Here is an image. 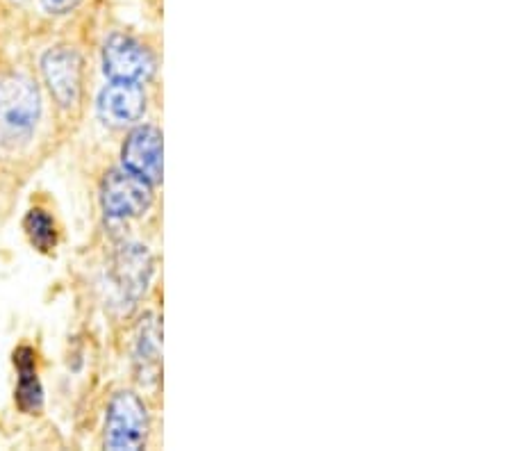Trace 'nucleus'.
<instances>
[{
  "mask_svg": "<svg viewBox=\"0 0 512 451\" xmlns=\"http://www.w3.org/2000/svg\"><path fill=\"white\" fill-rule=\"evenodd\" d=\"M151 253L146 246H123V249L114 256L112 262V283L117 287L121 301H135L142 297L146 290L148 278H151Z\"/></svg>",
  "mask_w": 512,
  "mask_h": 451,
  "instance_id": "obj_7",
  "label": "nucleus"
},
{
  "mask_svg": "<svg viewBox=\"0 0 512 451\" xmlns=\"http://www.w3.org/2000/svg\"><path fill=\"white\" fill-rule=\"evenodd\" d=\"M137 363L142 367V381L148 379H158L160 372V331L158 324L153 319H148V324L142 328V335H139V344H137Z\"/></svg>",
  "mask_w": 512,
  "mask_h": 451,
  "instance_id": "obj_10",
  "label": "nucleus"
},
{
  "mask_svg": "<svg viewBox=\"0 0 512 451\" xmlns=\"http://www.w3.org/2000/svg\"><path fill=\"white\" fill-rule=\"evenodd\" d=\"M16 369H19V388H16V401L26 413H35L41 408V388L35 372V358L30 349H19L14 354Z\"/></svg>",
  "mask_w": 512,
  "mask_h": 451,
  "instance_id": "obj_9",
  "label": "nucleus"
},
{
  "mask_svg": "<svg viewBox=\"0 0 512 451\" xmlns=\"http://www.w3.org/2000/svg\"><path fill=\"white\" fill-rule=\"evenodd\" d=\"M26 231L30 235V242L39 251H51L57 242L53 219L44 210H30V215L26 217Z\"/></svg>",
  "mask_w": 512,
  "mask_h": 451,
  "instance_id": "obj_11",
  "label": "nucleus"
},
{
  "mask_svg": "<svg viewBox=\"0 0 512 451\" xmlns=\"http://www.w3.org/2000/svg\"><path fill=\"white\" fill-rule=\"evenodd\" d=\"M123 167L130 174L146 180L148 185H158L162 180V133L153 126L132 130L123 144Z\"/></svg>",
  "mask_w": 512,
  "mask_h": 451,
  "instance_id": "obj_5",
  "label": "nucleus"
},
{
  "mask_svg": "<svg viewBox=\"0 0 512 451\" xmlns=\"http://www.w3.org/2000/svg\"><path fill=\"white\" fill-rule=\"evenodd\" d=\"M144 108L146 96L137 82L112 80V85H107L101 92V98H98V114H101V119L117 128L135 123L144 114Z\"/></svg>",
  "mask_w": 512,
  "mask_h": 451,
  "instance_id": "obj_8",
  "label": "nucleus"
},
{
  "mask_svg": "<svg viewBox=\"0 0 512 451\" xmlns=\"http://www.w3.org/2000/svg\"><path fill=\"white\" fill-rule=\"evenodd\" d=\"M39 119L37 87L26 78H10L0 85V130L10 137H28Z\"/></svg>",
  "mask_w": 512,
  "mask_h": 451,
  "instance_id": "obj_2",
  "label": "nucleus"
},
{
  "mask_svg": "<svg viewBox=\"0 0 512 451\" xmlns=\"http://www.w3.org/2000/svg\"><path fill=\"white\" fill-rule=\"evenodd\" d=\"M105 76L119 82H144L153 76L155 60L146 48L126 35H112L103 48Z\"/></svg>",
  "mask_w": 512,
  "mask_h": 451,
  "instance_id": "obj_4",
  "label": "nucleus"
},
{
  "mask_svg": "<svg viewBox=\"0 0 512 451\" xmlns=\"http://www.w3.org/2000/svg\"><path fill=\"white\" fill-rule=\"evenodd\" d=\"M148 433L146 408L132 392H119L110 401L105 424V447L114 451L142 449Z\"/></svg>",
  "mask_w": 512,
  "mask_h": 451,
  "instance_id": "obj_1",
  "label": "nucleus"
},
{
  "mask_svg": "<svg viewBox=\"0 0 512 451\" xmlns=\"http://www.w3.org/2000/svg\"><path fill=\"white\" fill-rule=\"evenodd\" d=\"M151 185L128 169L112 171L110 176L103 180L101 190V203L107 217L112 219H128L137 217L151 205Z\"/></svg>",
  "mask_w": 512,
  "mask_h": 451,
  "instance_id": "obj_3",
  "label": "nucleus"
},
{
  "mask_svg": "<svg viewBox=\"0 0 512 451\" xmlns=\"http://www.w3.org/2000/svg\"><path fill=\"white\" fill-rule=\"evenodd\" d=\"M44 3V7L48 12H55V14H64L73 10V7H78L82 0H41Z\"/></svg>",
  "mask_w": 512,
  "mask_h": 451,
  "instance_id": "obj_12",
  "label": "nucleus"
},
{
  "mask_svg": "<svg viewBox=\"0 0 512 451\" xmlns=\"http://www.w3.org/2000/svg\"><path fill=\"white\" fill-rule=\"evenodd\" d=\"M41 69H44L46 85L51 94L57 98L62 108H71L80 98V85H82V62L76 51L71 48H53L41 60Z\"/></svg>",
  "mask_w": 512,
  "mask_h": 451,
  "instance_id": "obj_6",
  "label": "nucleus"
}]
</instances>
